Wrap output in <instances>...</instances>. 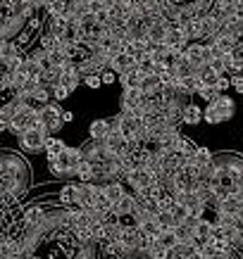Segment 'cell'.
<instances>
[{
  "label": "cell",
  "instance_id": "277c9868",
  "mask_svg": "<svg viewBox=\"0 0 243 259\" xmlns=\"http://www.w3.org/2000/svg\"><path fill=\"white\" fill-rule=\"evenodd\" d=\"M234 112H236V102L227 93H222L220 98L207 102V107H205V121L212 126L224 124V121H229V119L234 117Z\"/></svg>",
  "mask_w": 243,
  "mask_h": 259
},
{
  "label": "cell",
  "instance_id": "5b68a950",
  "mask_svg": "<svg viewBox=\"0 0 243 259\" xmlns=\"http://www.w3.org/2000/svg\"><path fill=\"white\" fill-rule=\"evenodd\" d=\"M48 128L39 126V128H26L22 134L17 136V141H19V148L24 152H41V150H46V141H48Z\"/></svg>",
  "mask_w": 243,
  "mask_h": 259
},
{
  "label": "cell",
  "instance_id": "d4e9b609",
  "mask_svg": "<svg viewBox=\"0 0 243 259\" xmlns=\"http://www.w3.org/2000/svg\"><path fill=\"white\" fill-rule=\"evenodd\" d=\"M84 83H86L88 88H100L102 86V76L100 74H88V76H84Z\"/></svg>",
  "mask_w": 243,
  "mask_h": 259
},
{
  "label": "cell",
  "instance_id": "ac0fdd59",
  "mask_svg": "<svg viewBox=\"0 0 243 259\" xmlns=\"http://www.w3.org/2000/svg\"><path fill=\"white\" fill-rule=\"evenodd\" d=\"M174 150H177L179 155H184V157H191V155H193V152L198 150V145H196L193 141H191V138H186V136H181L179 141H177V145H174Z\"/></svg>",
  "mask_w": 243,
  "mask_h": 259
},
{
  "label": "cell",
  "instance_id": "9a60e30c",
  "mask_svg": "<svg viewBox=\"0 0 243 259\" xmlns=\"http://www.w3.org/2000/svg\"><path fill=\"white\" fill-rule=\"evenodd\" d=\"M205 119V110H200L198 105H186V110H184V124H188V126H196V124H200Z\"/></svg>",
  "mask_w": 243,
  "mask_h": 259
},
{
  "label": "cell",
  "instance_id": "8992f818",
  "mask_svg": "<svg viewBox=\"0 0 243 259\" xmlns=\"http://www.w3.org/2000/svg\"><path fill=\"white\" fill-rule=\"evenodd\" d=\"M62 112L64 110H60V105H53V102H48V105L41 107V126L48 128V134L50 136H55V131L62 128V124H64Z\"/></svg>",
  "mask_w": 243,
  "mask_h": 259
},
{
  "label": "cell",
  "instance_id": "9c48e42d",
  "mask_svg": "<svg viewBox=\"0 0 243 259\" xmlns=\"http://www.w3.org/2000/svg\"><path fill=\"white\" fill-rule=\"evenodd\" d=\"M146 74H141L138 71V67H133V69L124 71V74H119V83H122V88L124 91H133V88H141V81Z\"/></svg>",
  "mask_w": 243,
  "mask_h": 259
},
{
  "label": "cell",
  "instance_id": "8fae6325",
  "mask_svg": "<svg viewBox=\"0 0 243 259\" xmlns=\"http://www.w3.org/2000/svg\"><path fill=\"white\" fill-rule=\"evenodd\" d=\"M188 162L193 166H198V169H210L212 162H215V155H212V150L207 148H198L191 157H188Z\"/></svg>",
  "mask_w": 243,
  "mask_h": 259
},
{
  "label": "cell",
  "instance_id": "ba28073f",
  "mask_svg": "<svg viewBox=\"0 0 243 259\" xmlns=\"http://www.w3.org/2000/svg\"><path fill=\"white\" fill-rule=\"evenodd\" d=\"M193 254H196V245L179 243V245H174V247H169V250H165V254L157 259H193Z\"/></svg>",
  "mask_w": 243,
  "mask_h": 259
},
{
  "label": "cell",
  "instance_id": "7402d4cb",
  "mask_svg": "<svg viewBox=\"0 0 243 259\" xmlns=\"http://www.w3.org/2000/svg\"><path fill=\"white\" fill-rule=\"evenodd\" d=\"M172 214H174V219L179 221H186L188 217H191V212H188V207L186 204H181V202H174V207H172Z\"/></svg>",
  "mask_w": 243,
  "mask_h": 259
},
{
  "label": "cell",
  "instance_id": "f1b7e54d",
  "mask_svg": "<svg viewBox=\"0 0 243 259\" xmlns=\"http://www.w3.org/2000/svg\"><path fill=\"white\" fill-rule=\"evenodd\" d=\"M62 119H64V124H70V121H74V114L64 110V112H62Z\"/></svg>",
  "mask_w": 243,
  "mask_h": 259
},
{
  "label": "cell",
  "instance_id": "7c38bea8",
  "mask_svg": "<svg viewBox=\"0 0 243 259\" xmlns=\"http://www.w3.org/2000/svg\"><path fill=\"white\" fill-rule=\"evenodd\" d=\"M88 131H91L93 141H105V136L112 131V121L110 119H95V121H91Z\"/></svg>",
  "mask_w": 243,
  "mask_h": 259
},
{
  "label": "cell",
  "instance_id": "4fadbf2b",
  "mask_svg": "<svg viewBox=\"0 0 243 259\" xmlns=\"http://www.w3.org/2000/svg\"><path fill=\"white\" fill-rule=\"evenodd\" d=\"M60 204L62 207H79V183L74 186V183H70V186H64L62 190H60Z\"/></svg>",
  "mask_w": 243,
  "mask_h": 259
},
{
  "label": "cell",
  "instance_id": "7a4b0ae2",
  "mask_svg": "<svg viewBox=\"0 0 243 259\" xmlns=\"http://www.w3.org/2000/svg\"><path fill=\"white\" fill-rule=\"evenodd\" d=\"M31 186V169L29 162L12 150L3 152V197L19 200L29 193Z\"/></svg>",
  "mask_w": 243,
  "mask_h": 259
},
{
  "label": "cell",
  "instance_id": "d6986e66",
  "mask_svg": "<svg viewBox=\"0 0 243 259\" xmlns=\"http://www.w3.org/2000/svg\"><path fill=\"white\" fill-rule=\"evenodd\" d=\"M141 231L150 238V240H157V238H160V233H162V226H160V224H157V219L153 217V219L143 221V224H141Z\"/></svg>",
  "mask_w": 243,
  "mask_h": 259
},
{
  "label": "cell",
  "instance_id": "4316f807",
  "mask_svg": "<svg viewBox=\"0 0 243 259\" xmlns=\"http://www.w3.org/2000/svg\"><path fill=\"white\" fill-rule=\"evenodd\" d=\"M231 88L236 93H243V74H231Z\"/></svg>",
  "mask_w": 243,
  "mask_h": 259
},
{
  "label": "cell",
  "instance_id": "44dd1931",
  "mask_svg": "<svg viewBox=\"0 0 243 259\" xmlns=\"http://www.w3.org/2000/svg\"><path fill=\"white\" fill-rule=\"evenodd\" d=\"M57 46H60V38H57V36H53L50 31L41 36V48H43V50L53 53V50H57Z\"/></svg>",
  "mask_w": 243,
  "mask_h": 259
},
{
  "label": "cell",
  "instance_id": "ffe728a7",
  "mask_svg": "<svg viewBox=\"0 0 243 259\" xmlns=\"http://www.w3.org/2000/svg\"><path fill=\"white\" fill-rule=\"evenodd\" d=\"M157 243L162 245L165 250H169V247H174V245H179V238H177V233H174V231H162V233H160V238H157Z\"/></svg>",
  "mask_w": 243,
  "mask_h": 259
},
{
  "label": "cell",
  "instance_id": "6da1fadb",
  "mask_svg": "<svg viewBox=\"0 0 243 259\" xmlns=\"http://www.w3.org/2000/svg\"><path fill=\"white\" fill-rule=\"evenodd\" d=\"M207 183L215 195L222 200H241L243 202V157L234 152L217 155L207 169Z\"/></svg>",
  "mask_w": 243,
  "mask_h": 259
},
{
  "label": "cell",
  "instance_id": "3957f363",
  "mask_svg": "<svg viewBox=\"0 0 243 259\" xmlns=\"http://www.w3.org/2000/svg\"><path fill=\"white\" fill-rule=\"evenodd\" d=\"M84 162V150L81 148H64L60 152V157L48 162L53 176L57 179H77V171H79V164Z\"/></svg>",
  "mask_w": 243,
  "mask_h": 259
},
{
  "label": "cell",
  "instance_id": "cb8c5ba5",
  "mask_svg": "<svg viewBox=\"0 0 243 259\" xmlns=\"http://www.w3.org/2000/svg\"><path fill=\"white\" fill-rule=\"evenodd\" d=\"M198 95H200V98H203L205 102H212L215 98H220L222 93H220V91H217L215 86H203L200 91H198Z\"/></svg>",
  "mask_w": 243,
  "mask_h": 259
},
{
  "label": "cell",
  "instance_id": "2e32d148",
  "mask_svg": "<svg viewBox=\"0 0 243 259\" xmlns=\"http://www.w3.org/2000/svg\"><path fill=\"white\" fill-rule=\"evenodd\" d=\"M155 219H157V224L162 226V231H174V228L179 226V221L174 219L172 209H160V212L155 214Z\"/></svg>",
  "mask_w": 243,
  "mask_h": 259
},
{
  "label": "cell",
  "instance_id": "e0dca14e",
  "mask_svg": "<svg viewBox=\"0 0 243 259\" xmlns=\"http://www.w3.org/2000/svg\"><path fill=\"white\" fill-rule=\"evenodd\" d=\"M17 71H22V74H24V76H26V79H39V76H41V67H39V64H36V62H33V60H31V57H29V55L24 57L22 67H19V69H17Z\"/></svg>",
  "mask_w": 243,
  "mask_h": 259
},
{
  "label": "cell",
  "instance_id": "83f0119b",
  "mask_svg": "<svg viewBox=\"0 0 243 259\" xmlns=\"http://www.w3.org/2000/svg\"><path fill=\"white\" fill-rule=\"evenodd\" d=\"M115 74H117V71H112V69L102 71V74H100V76H102V86H112V83H115V79H117Z\"/></svg>",
  "mask_w": 243,
  "mask_h": 259
},
{
  "label": "cell",
  "instance_id": "603a6c76",
  "mask_svg": "<svg viewBox=\"0 0 243 259\" xmlns=\"http://www.w3.org/2000/svg\"><path fill=\"white\" fill-rule=\"evenodd\" d=\"M72 93H74V91H72L70 86H64V83H57V86H53V98H55V100H67Z\"/></svg>",
  "mask_w": 243,
  "mask_h": 259
},
{
  "label": "cell",
  "instance_id": "52a82bcc",
  "mask_svg": "<svg viewBox=\"0 0 243 259\" xmlns=\"http://www.w3.org/2000/svg\"><path fill=\"white\" fill-rule=\"evenodd\" d=\"M100 186H102V193H105V197H108L112 204H119L126 195H129L122 181H108V183H100Z\"/></svg>",
  "mask_w": 243,
  "mask_h": 259
},
{
  "label": "cell",
  "instance_id": "5bb4252c",
  "mask_svg": "<svg viewBox=\"0 0 243 259\" xmlns=\"http://www.w3.org/2000/svg\"><path fill=\"white\" fill-rule=\"evenodd\" d=\"M165 88V83H162V79H160V74H146L141 81V91L146 95H153V93H160Z\"/></svg>",
  "mask_w": 243,
  "mask_h": 259
},
{
  "label": "cell",
  "instance_id": "30bf717a",
  "mask_svg": "<svg viewBox=\"0 0 243 259\" xmlns=\"http://www.w3.org/2000/svg\"><path fill=\"white\" fill-rule=\"evenodd\" d=\"M136 67V60H133L129 53H117V55H112V62H110V69L117 71V74H124V71L133 69Z\"/></svg>",
  "mask_w": 243,
  "mask_h": 259
},
{
  "label": "cell",
  "instance_id": "484cf974",
  "mask_svg": "<svg viewBox=\"0 0 243 259\" xmlns=\"http://www.w3.org/2000/svg\"><path fill=\"white\" fill-rule=\"evenodd\" d=\"M215 88H217L220 93H227L229 88H231V76H220L217 83H215Z\"/></svg>",
  "mask_w": 243,
  "mask_h": 259
}]
</instances>
